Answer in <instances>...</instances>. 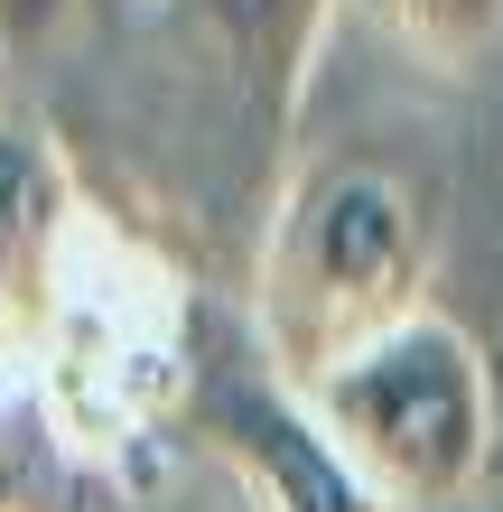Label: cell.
<instances>
[{
	"mask_svg": "<svg viewBox=\"0 0 503 512\" xmlns=\"http://www.w3.org/2000/svg\"><path fill=\"white\" fill-rule=\"evenodd\" d=\"M429 308V215L392 168L327 159L280 196L252 280L261 364L289 391H317L336 364L382 345Z\"/></svg>",
	"mask_w": 503,
	"mask_h": 512,
	"instance_id": "obj_1",
	"label": "cell"
},
{
	"mask_svg": "<svg viewBox=\"0 0 503 512\" xmlns=\"http://www.w3.org/2000/svg\"><path fill=\"white\" fill-rule=\"evenodd\" d=\"M308 419L336 438V457L382 494V512H448L485 485L503 410H494V364L448 308H420L336 364L317 391H299Z\"/></svg>",
	"mask_w": 503,
	"mask_h": 512,
	"instance_id": "obj_2",
	"label": "cell"
},
{
	"mask_svg": "<svg viewBox=\"0 0 503 512\" xmlns=\"http://www.w3.org/2000/svg\"><path fill=\"white\" fill-rule=\"evenodd\" d=\"M75 224L84 196L56 131L0 112V382L56 354V317L75 289Z\"/></svg>",
	"mask_w": 503,
	"mask_h": 512,
	"instance_id": "obj_3",
	"label": "cell"
},
{
	"mask_svg": "<svg viewBox=\"0 0 503 512\" xmlns=\"http://www.w3.org/2000/svg\"><path fill=\"white\" fill-rule=\"evenodd\" d=\"M205 438L243 466V485L261 512H382V494L336 457V438L308 419V401L289 382H233L205 401Z\"/></svg>",
	"mask_w": 503,
	"mask_h": 512,
	"instance_id": "obj_4",
	"label": "cell"
},
{
	"mask_svg": "<svg viewBox=\"0 0 503 512\" xmlns=\"http://www.w3.org/2000/svg\"><path fill=\"white\" fill-rule=\"evenodd\" d=\"M168 10L187 28V47H205L224 75H243L271 112H289L327 0H168Z\"/></svg>",
	"mask_w": 503,
	"mask_h": 512,
	"instance_id": "obj_5",
	"label": "cell"
},
{
	"mask_svg": "<svg viewBox=\"0 0 503 512\" xmlns=\"http://www.w3.org/2000/svg\"><path fill=\"white\" fill-rule=\"evenodd\" d=\"M373 28H392L410 56L429 66H476V56L503 38V0H354Z\"/></svg>",
	"mask_w": 503,
	"mask_h": 512,
	"instance_id": "obj_6",
	"label": "cell"
},
{
	"mask_svg": "<svg viewBox=\"0 0 503 512\" xmlns=\"http://www.w3.org/2000/svg\"><path fill=\"white\" fill-rule=\"evenodd\" d=\"M66 19H75V0H0V47H10V66L38 56V47H56Z\"/></svg>",
	"mask_w": 503,
	"mask_h": 512,
	"instance_id": "obj_7",
	"label": "cell"
},
{
	"mask_svg": "<svg viewBox=\"0 0 503 512\" xmlns=\"http://www.w3.org/2000/svg\"><path fill=\"white\" fill-rule=\"evenodd\" d=\"M0 84H10V47H0Z\"/></svg>",
	"mask_w": 503,
	"mask_h": 512,
	"instance_id": "obj_8",
	"label": "cell"
}]
</instances>
